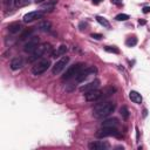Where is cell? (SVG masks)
Wrapping results in <instances>:
<instances>
[{
  "instance_id": "obj_27",
  "label": "cell",
  "mask_w": 150,
  "mask_h": 150,
  "mask_svg": "<svg viewBox=\"0 0 150 150\" xmlns=\"http://www.w3.org/2000/svg\"><path fill=\"white\" fill-rule=\"evenodd\" d=\"M128 19H129V15L128 14H123V13L117 14L115 16V20H117V21H127Z\"/></svg>"
},
{
  "instance_id": "obj_24",
  "label": "cell",
  "mask_w": 150,
  "mask_h": 150,
  "mask_svg": "<svg viewBox=\"0 0 150 150\" xmlns=\"http://www.w3.org/2000/svg\"><path fill=\"white\" fill-rule=\"evenodd\" d=\"M29 4V0H14V7H23Z\"/></svg>"
},
{
  "instance_id": "obj_34",
  "label": "cell",
  "mask_w": 150,
  "mask_h": 150,
  "mask_svg": "<svg viewBox=\"0 0 150 150\" xmlns=\"http://www.w3.org/2000/svg\"><path fill=\"white\" fill-rule=\"evenodd\" d=\"M46 0H35V4H43Z\"/></svg>"
},
{
  "instance_id": "obj_33",
  "label": "cell",
  "mask_w": 150,
  "mask_h": 150,
  "mask_svg": "<svg viewBox=\"0 0 150 150\" xmlns=\"http://www.w3.org/2000/svg\"><path fill=\"white\" fill-rule=\"evenodd\" d=\"M138 23H139V25H145L146 21H145V20H138Z\"/></svg>"
},
{
  "instance_id": "obj_20",
  "label": "cell",
  "mask_w": 150,
  "mask_h": 150,
  "mask_svg": "<svg viewBox=\"0 0 150 150\" xmlns=\"http://www.w3.org/2000/svg\"><path fill=\"white\" fill-rule=\"evenodd\" d=\"M33 33H34V28H28V29H26V30H25V32L21 34L20 40H21V41H23V40L30 39V38L33 36Z\"/></svg>"
},
{
  "instance_id": "obj_12",
  "label": "cell",
  "mask_w": 150,
  "mask_h": 150,
  "mask_svg": "<svg viewBox=\"0 0 150 150\" xmlns=\"http://www.w3.org/2000/svg\"><path fill=\"white\" fill-rule=\"evenodd\" d=\"M109 143L107 142H102V141H96V142H91L89 143L88 148L90 150H105V149H109Z\"/></svg>"
},
{
  "instance_id": "obj_15",
  "label": "cell",
  "mask_w": 150,
  "mask_h": 150,
  "mask_svg": "<svg viewBox=\"0 0 150 150\" xmlns=\"http://www.w3.org/2000/svg\"><path fill=\"white\" fill-rule=\"evenodd\" d=\"M40 32H49L50 29H52V23H50V21H48V20H42V21H40L39 23H38V27H36Z\"/></svg>"
},
{
  "instance_id": "obj_22",
  "label": "cell",
  "mask_w": 150,
  "mask_h": 150,
  "mask_svg": "<svg viewBox=\"0 0 150 150\" xmlns=\"http://www.w3.org/2000/svg\"><path fill=\"white\" fill-rule=\"evenodd\" d=\"M104 50L108 52V53H114V54H118L120 53V49L117 47H115V46H105Z\"/></svg>"
},
{
  "instance_id": "obj_2",
  "label": "cell",
  "mask_w": 150,
  "mask_h": 150,
  "mask_svg": "<svg viewBox=\"0 0 150 150\" xmlns=\"http://www.w3.org/2000/svg\"><path fill=\"white\" fill-rule=\"evenodd\" d=\"M53 53V47L50 43L48 42H45V43H41L38 46V48L28 56V62H34L36 61L38 59H41L45 55H48V54H52Z\"/></svg>"
},
{
  "instance_id": "obj_11",
  "label": "cell",
  "mask_w": 150,
  "mask_h": 150,
  "mask_svg": "<svg viewBox=\"0 0 150 150\" xmlns=\"http://www.w3.org/2000/svg\"><path fill=\"white\" fill-rule=\"evenodd\" d=\"M100 83H101L100 80L95 79V80H93V81H90V82H88V83L81 86V87H80V91H82V93H88V91H90V90L97 89V88L100 87Z\"/></svg>"
},
{
  "instance_id": "obj_16",
  "label": "cell",
  "mask_w": 150,
  "mask_h": 150,
  "mask_svg": "<svg viewBox=\"0 0 150 150\" xmlns=\"http://www.w3.org/2000/svg\"><path fill=\"white\" fill-rule=\"evenodd\" d=\"M7 29H8V32L11 34H18L22 29V26H21L20 22H12V23H9L7 26Z\"/></svg>"
},
{
  "instance_id": "obj_10",
  "label": "cell",
  "mask_w": 150,
  "mask_h": 150,
  "mask_svg": "<svg viewBox=\"0 0 150 150\" xmlns=\"http://www.w3.org/2000/svg\"><path fill=\"white\" fill-rule=\"evenodd\" d=\"M84 97L88 102H94V101H97L102 97V90H100L98 88L97 89H94V90H90L88 93H84Z\"/></svg>"
},
{
  "instance_id": "obj_30",
  "label": "cell",
  "mask_w": 150,
  "mask_h": 150,
  "mask_svg": "<svg viewBox=\"0 0 150 150\" xmlns=\"http://www.w3.org/2000/svg\"><path fill=\"white\" fill-rule=\"evenodd\" d=\"M143 13H144V14H146V13H150V7H149V6L144 7V8H143Z\"/></svg>"
},
{
  "instance_id": "obj_19",
  "label": "cell",
  "mask_w": 150,
  "mask_h": 150,
  "mask_svg": "<svg viewBox=\"0 0 150 150\" xmlns=\"http://www.w3.org/2000/svg\"><path fill=\"white\" fill-rule=\"evenodd\" d=\"M120 124L118 120L112 117V118H108V120H104L102 123H101V127H112V128H117Z\"/></svg>"
},
{
  "instance_id": "obj_28",
  "label": "cell",
  "mask_w": 150,
  "mask_h": 150,
  "mask_svg": "<svg viewBox=\"0 0 150 150\" xmlns=\"http://www.w3.org/2000/svg\"><path fill=\"white\" fill-rule=\"evenodd\" d=\"M90 36H91L93 39H95V40H101V39L103 38V35H102V34H100V33H93Z\"/></svg>"
},
{
  "instance_id": "obj_18",
  "label": "cell",
  "mask_w": 150,
  "mask_h": 150,
  "mask_svg": "<svg viewBox=\"0 0 150 150\" xmlns=\"http://www.w3.org/2000/svg\"><path fill=\"white\" fill-rule=\"evenodd\" d=\"M67 50H68V48H67V46L66 45H61L60 47H57V49L56 50H54L50 55H52V57H59V56H62V55H64L66 53H67Z\"/></svg>"
},
{
  "instance_id": "obj_5",
  "label": "cell",
  "mask_w": 150,
  "mask_h": 150,
  "mask_svg": "<svg viewBox=\"0 0 150 150\" xmlns=\"http://www.w3.org/2000/svg\"><path fill=\"white\" fill-rule=\"evenodd\" d=\"M49 67H50V61H49L48 59H42V60H40L39 62H36V63L33 66V68H32V74L35 75V76L41 75V74H43Z\"/></svg>"
},
{
  "instance_id": "obj_32",
  "label": "cell",
  "mask_w": 150,
  "mask_h": 150,
  "mask_svg": "<svg viewBox=\"0 0 150 150\" xmlns=\"http://www.w3.org/2000/svg\"><path fill=\"white\" fill-rule=\"evenodd\" d=\"M91 1H93V4H94V5H98V4H100V2H102L103 0H91Z\"/></svg>"
},
{
  "instance_id": "obj_31",
  "label": "cell",
  "mask_w": 150,
  "mask_h": 150,
  "mask_svg": "<svg viewBox=\"0 0 150 150\" xmlns=\"http://www.w3.org/2000/svg\"><path fill=\"white\" fill-rule=\"evenodd\" d=\"M111 2L115 4V5H121L122 4V0H111Z\"/></svg>"
},
{
  "instance_id": "obj_4",
  "label": "cell",
  "mask_w": 150,
  "mask_h": 150,
  "mask_svg": "<svg viewBox=\"0 0 150 150\" xmlns=\"http://www.w3.org/2000/svg\"><path fill=\"white\" fill-rule=\"evenodd\" d=\"M96 136L100 137V138L109 137V136H112V137H116V138L122 137V135L117 130V128H112V127H101V129L96 132Z\"/></svg>"
},
{
  "instance_id": "obj_23",
  "label": "cell",
  "mask_w": 150,
  "mask_h": 150,
  "mask_svg": "<svg viewBox=\"0 0 150 150\" xmlns=\"http://www.w3.org/2000/svg\"><path fill=\"white\" fill-rule=\"evenodd\" d=\"M114 91H115V88H112V87H108L105 90L102 91V97H101V98H104V97H107V96H110Z\"/></svg>"
},
{
  "instance_id": "obj_25",
  "label": "cell",
  "mask_w": 150,
  "mask_h": 150,
  "mask_svg": "<svg viewBox=\"0 0 150 150\" xmlns=\"http://www.w3.org/2000/svg\"><path fill=\"white\" fill-rule=\"evenodd\" d=\"M125 45H127L128 47H134V46H136V45H137V38H135V36L129 38V39L125 41Z\"/></svg>"
},
{
  "instance_id": "obj_8",
  "label": "cell",
  "mask_w": 150,
  "mask_h": 150,
  "mask_svg": "<svg viewBox=\"0 0 150 150\" xmlns=\"http://www.w3.org/2000/svg\"><path fill=\"white\" fill-rule=\"evenodd\" d=\"M38 46H39V38L32 36V38L28 39V41L23 45V52L32 54V53L38 48Z\"/></svg>"
},
{
  "instance_id": "obj_26",
  "label": "cell",
  "mask_w": 150,
  "mask_h": 150,
  "mask_svg": "<svg viewBox=\"0 0 150 150\" xmlns=\"http://www.w3.org/2000/svg\"><path fill=\"white\" fill-rule=\"evenodd\" d=\"M120 112H121V115H122V117H123L124 120H128V118H129V110H128V108H127L125 105H123V107L120 109Z\"/></svg>"
},
{
  "instance_id": "obj_29",
  "label": "cell",
  "mask_w": 150,
  "mask_h": 150,
  "mask_svg": "<svg viewBox=\"0 0 150 150\" xmlns=\"http://www.w3.org/2000/svg\"><path fill=\"white\" fill-rule=\"evenodd\" d=\"M87 27H88V23L87 22H80V25H79V28H80V30H84V29H87Z\"/></svg>"
},
{
  "instance_id": "obj_1",
  "label": "cell",
  "mask_w": 150,
  "mask_h": 150,
  "mask_svg": "<svg viewBox=\"0 0 150 150\" xmlns=\"http://www.w3.org/2000/svg\"><path fill=\"white\" fill-rule=\"evenodd\" d=\"M114 110H115V103H112V102H101V103H97L94 107L93 115L96 118H102V117H107L108 115H110Z\"/></svg>"
},
{
  "instance_id": "obj_35",
  "label": "cell",
  "mask_w": 150,
  "mask_h": 150,
  "mask_svg": "<svg viewBox=\"0 0 150 150\" xmlns=\"http://www.w3.org/2000/svg\"><path fill=\"white\" fill-rule=\"evenodd\" d=\"M143 115H144V116H146V109H144V110H143Z\"/></svg>"
},
{
  "instance_id": "obj_17",
  "label": "cell",
  "mask_w": 150,
  "mask_h": 150,
  "mask_svg": "<svg viewBox=\"0 0 150 150\" xmlns=\"http://www.w3.org/2000/svg\"><path fill=\"white\" fill-rule=\"evenodd\" d=\"M129 98H130L134 103H137V104H141L142 101H143L141 94H139L138 91H136V90H131V91L129 93Z\"/></svg>"
},
{
  "instance_id": "obj_13",
  "label": "cell",
  "mask_w": 150,
  "mask_h": 150,
  "mask_svg": "<svg viewBox=\"0 0 150 150\" xmlns=\"http://www.w3.org/2000/svg\"><path fill=\"white\" fill-rule=\"evenodd\" d=\"M22 66H23V60H22V57L16 56V57H13V59H12V61H11V69L18 70V69H20Z\"/></svg>"
},
{
  "instance_id": "obj_7",
  "label": "cell",
  "mask_w": 150,
  "mask_h": 150,
  "mask_svg": "<svg viewBox=\"0 0 150 150\" xmlns=\"http://www.w3.org/2000/svg\"><path fill=\"white\" fill-rule=\"evenodd\" d=\"M97 71V69L95 68V67H86L76 77H75V82L76 83H80V82H83L84 80H87L90 75H93V74H95Z\"/></svg>"
},
{
  "instance_id": "obj_21",
  "label": "cell",
  "mask_w": 150,
  "mask_h": 150,
  "mask_svg": "<svg viewBox=\"0 0 150 150\" xmlns=\"http://www.w3.org/2000/svg\"><path fill=\"white\" fill-rule=\"evenodd\" d=\"M96 21H97V22H98L101 26H103V27H105V28H109V27H110L109 21H108L105 18H103V16L97 15V16H96Z\"/></svg>"
},
{
  "instance_id": "obj_9",
  "label": "cell",
  "mask_w": 150,
  "mask_h": 150,
  "mask_svg": "<svg viewBox=\"0 0 150 150\" xmlns=\"http://www.w3.org/2000/svg\"><path fill=\"white\" fill-rule=\"evenodd\" d=\"M45 14L43 11H32V12H28L23 15V22L28 23V22H33L40 18H42Z\"/></svg>"
},
{
  "instance_id": "obj_6",
  "label": "cell",
  "mask_w": 150,
  "mask_h": 150,
  "mask_svg": "<svg viewBox=\"0 0 150 150\" xmlns=\"http://www.w3.org/2000/svg\"><path fill=\"white\" fill-rule=\"evenodd\" d=\"M68 62H69V57H68V56H62V57H61L60 60H57V61L55 62V64L53 66L52 73H53L54 75L60 74V73L66 68V66L68 64Z\"/></svg>"
},
{
  "instance_id": "obj_3",
  "label": "cell",
  "mask_w": 150,
  "mask_h": 150,
  "mask_svg": "<svg viewBox=\"0 0 150 150\" xmlns=\"http://www.w3.org/2000/svg\"><path fill=\"white\" fill-rule=\"evenodd\" d=\"M84 68H86V64L82 63V62H79V63H76V64L70 66V67L66 70V73L63 74L62 81H69L70 79H75Z\"/></svg>"
},
{
  "instance_id": "obj_14",
  "label": "cell",
  "mask_w": 150,
  "mask_h": 150,
  "mask_svg": "<svg viewBox=\"0 0 150 150\" xmlns=\"http://www.w3.org/2000/svg\"><path fill=\"white\" fill-rule=\"evenodd\" d=\"M57 4V0H46L42 5H41V9L43 11V12H47V11H53L54 9V7H55V5Z\"/></svg>"
}]
</instances>
